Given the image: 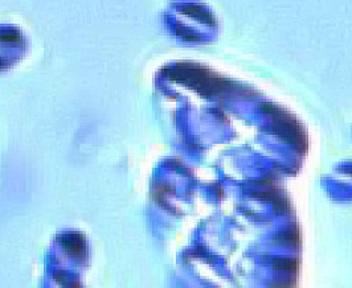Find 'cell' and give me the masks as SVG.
<instances>
[{"mask_svg":"<svg viewBox=\"0 0 352 288\" xmlns=\"http://www.w3.org/2000/svg\"><path fill=\"white\" fill-rule=\"evenodd\" d=\"M262 107L265 113L270 115L272 118L273 132L280 139L294 145L298 152L305 155L309 149V138L299 120L288 111L270 103H263Z\"/></svg>","mask_w":352,"mask_h":288,"instance_id":"obj_1","label":"cell"},{"mask_svg":"<svg viewBox=\"0 0 352 288\" xmlns=\"http://www.w3.org/2000/svg\"><path fill=\"white\" fill-rule=\"evenodd\" d=\"M278 241H280V243L293 246V247L301 245V233L298 230L297 225H293L288 230H285L284 233L278 237Z\"/></svg>","mask_w":352,"mask_h":288,"instance_id":"obj_2","label":"cell"},{"mask_svg":"<svg viewBox=\"0 0 352 288\" xmlns=\"http://www.w3.org/2000/svg\"><path fill=\"white\" fill-rule=\"evenodd\" d=\"M273 266L281 271L297 272L299 268V262L295 258H278L273 260Z\"/></svg>","mask_w":352,"mask_h":288,"instance_id":"obj_3","label":"cell"}]
</instances>
